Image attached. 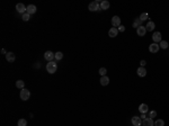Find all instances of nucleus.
Listing matches in <instances>:
<instances>
[{"instance_id": "obj_1", "label": "nucleus", "mask_w": 169, "mask_h": 126, "mask_svg": "<svg viewBox=\"0 0 169 126\" xmlns=\"http://www.w3.org/2000/svg\"><path fill=\"white\" fill-rule=\"evenodd\" d=\"M56 69H58V64H56L54 61H51V62H49V63L46 64V71L49 72V73H51V74L55 73Z\"/></svg>"}, {"instance_id": "obj_2", "label": "nucleus", "mask_w": 169, "mask_h": 126, "mask_svg": "<svg viewBox=\"0 0 169 126\" xmlns=\"http://www.w3.org/2000/svg\"><path fill=\"white\" fill-rule=\"evenodd\" d=\"M19 96H21V99L24 100V101H26V100L29 99V96H31V92H29V90H27V89H21V94H19Z\"/></svg>"}, {"instance_id": "obj_3", "label": "nucleus", "mask_w": 169, "mask_h": 126, "mask_svg": "<svg viewBox=\"0 0 169 126\" xmlns=\"http://www.w3.org/2000/svg\"><path fill=\"white\" fill-rule=\"evenodd\" d=\"M88 9L90 11H96V10H100V3L98 1H93V2L89 3L88 6Z\"/></svg>"}, {"instance_id": "obj_4", "label": "nucleus", "mask_w": 169, "mask_h": 126, "mask_svg": "<svg viewBox=\"0 0 169 126\" xmlns=\"http://www.w3.org/2000/svg\"><path fill=\"white\" fill-rule=\"evenodd\" d=\"M44 59L49 62L53 61V59H55V53L51 52V51H46V52L44 53Z\"/></svg>"}, {"instance_id": "obj_5", "label": "nucleus", "mask_w": 169, "mask_h": 126, "mask_svg": "<svg viewBox=\"0 0 169 126\" xmlns=\"http://www.w3.org/2000/svg\"><path fill=\"white\" fill-rule=\"evenodd\" d=\"M112 25H113V27H118L121 26V18L118 17V16H114L113 18H112Z\"/></svg>"}, {"instance_id": "obj_6", "label": "nucleus", "mask_w": 169, "mask_h": 126, "mask_svg": "<svg viewBox=\"0 0 169 126\" xmlns=\"http://www.w3.org/2000/svg\"><path fill=\"white\" fill-rule=\"evenodd\" d=\"M16 10H17L18 12H21V14H25L27 10V7H25L24 3H17V5H16Z\"/></svg>"}, {"instance_id": "obj_7", "label": "nucleus", "mask_w": 169, "mask_h": 126, "mask_svg": "<svg viewBox=\"0 0 169 126\" xmlns=\"http://www.w3.org/2000/svg\"><path fill=\"white\" fill-rule=\"evenodd\" d=\"M152 39L155 43H160L161 42V33L160 32H155L153 33V35H152Z\"/></svg>"}, {"instance_id": "obj_8", "label": "nucleus", "mask_w": 169, "mask_h": 126, "mask_svg": "<svg viewBox=\"0 0 169 126\" xmlns=\"http://www.w3.org/2000/svg\"><path fill=\"white\" fill-rule=\"evenodd\" d=\"M132 124H133V126H141L142 125V119L137 116H133L132 117Z\"/></svg>"}, {"instance_id": "obj_9", "label": "nucleus", "mask_w": 169, "mask_h": 126, "mask_svg": "<svg viewBox=\"0 0 169 126\" xmlns=\"http://www.w3.org/2000/svg\"><path fill=\"white\" fill-rule=\"evenodd\" d=\"M159 48H160V46H159L157 43H152V44H150V46H149V51L151 53H157L158 51H159Z\"/></svg>"}, {"instance_id": "obj_10", "label": "nucleus", "mask_w": 169, "mask_h": 126, "mask_svg": "<svg viewBox=\"0 0 169 126\" xmlns=\"http://www.w3.org/2000/svg\"><path fill=\"white\" fill-rule=\"evenodd\" d=\"M142 126H155V122L152 118H146L144 120H142Z\"/></svg>"}, {"instance_id": "obj_11", "label": "nucleus", "mask_w": 169, "mask_h": 126, "mask_svg": "<svg viewBox=\"0 0 169 126\" xmlns=\"http://www.w3.org/2000/svg\"><path fill=\"white\" fill-rule=\"evenodd\" d=\"M6 60L8 62H10V63H11V62H14L15 60H16V55H15L12 52H8L6 54Z\"/></svg>"}, {"instance_id": "obj_12", "label": "nucleus", "mask_w": 169, "mask_h": 126, "mask_svg": "<svg viewBox=\"0 0 169 126\" xmlns=\"http://www.w3.org/2000/svg\"><path fill=\"white\" fill-rule=\"evenodd\" d=\"M26 12H27V14H29V15L35 14V12H36V6H34V5H29V6H27Z\"/></svg>"}, {"instance_id": "obj_13", "label": "nucleus", "mask_w": 169, "mask_h": 126, "mask_svg": "<svg viewBox=\"0 0 169 126\" xmlns=\"http://www.w3.org/2000/svg\"><path fill=\"white\" fill-rule=\"evenodd\" d=\"M117 33H118V29L115 28V27H112L111 29L108 30V36L109 37H115V36H117Z\"/></svg>"}, {"instance_id": "obj_14", "label": "nucleus", "mask_w": 169, "mask_h": 126, "mask_svg": "<svg viewBox=\"0 0 169 126\" xmlns=\"http://www.w3.org/2000/svg\"><path fill=\"white\" fill-rule=\"evenodd\" d=\"M146 33H147V28L144 26H141V27H139L137 29V34L139 36H144L146 35Z\"/></svg>"}, {"instance_id": "obj_15", "label": "nucleus", "mask_w": 169, "mask_h": 126, "mask_svg": "<svg viewBox=\"0 0 169 126\" xmlns=\"http://www.w3.org/2000/svg\"><path fill=\"white\" fill-rule=\"evenodd\" d=\"M142 26V20H141L140 18H135L133 21V28H139V27Z\"/></svg>"}, {"instance_id": "obj_16", "label": "nucleus", "mask_w": 169, "mask_h": 126, "mask_svg": "<svg viewBox=\"0 0 169 126\" xmlns=\"http://www.w3.org/2000/svg\"><path fill=\"white\" fill-rule=\"evenodd\" d=\"M137 76L141 77V78H142V77H146L147 76V70L143 67H140L139 69H137Z\"/></svg>"}, {"instance_id": "obj_17", "label": "nucleus", "mask_w": 169, "mask_h": 126, "mask_svg": "<svg viewBox=\"0 0 169 126\" xmlns=\"http://www.w3.org/2000/svg\"><path fill=\"white\" fill-rule=\"evenodd\" d=\"M139 110L141 111V114H146L147 111L149 110L148 105H146V104H141V105L139 106Z\"/></svg>"}, {"instance_id": "obj_18", "label": "nucleus", "mask_w": 169, "mask_h": 126, "mask_svg": "<svg viewBox=\"0 0 169 126\" xmlns=\"http://www.w3.org/2000/svg\"><path fill=\"white\" fill-rule=\"evenodd\" d=\"M108 83H109V79H108V77L107 76H104V77H102L100 78V85L102 86H107Z\"/></svg>"}, {"instance_id": "obj_19", "label": "nucleus", "mask_w": 169, "mask_h": 126, "mask_svg": "<svg viewBox=\"0 0 169 126\" xmlns=\"http://www.w3.org/2000/svg\"><path fill=\"white\" fill-rule=\"evenodd\" d=\"M108 8H109V2H108V1L104 0V1L100 2V9H103V10H107Z\"/></svg>"}, {"instance_id": "obj_20", "label": "nucleus", "mask_w": 169, "mask_h": 126, "mask_svg": "<svg viewBox=\"0 0 169 126\" xmlns=\"http://www.w3.org/2000/svg\"><path fill=\"white\" fill-rule=\"evenodd\" d=\"M155 27H156V25H155V23H153V21H149L148 23V25H147V32H151V30H153L155 29Z\"/></svg>"}, {"instance_id": "obj_21", "label": "nucleus", "mask_w": 169, "mask_h": 126, "mask_svg": "<svg viewBox=\"0 0 169 126\" xmlns=\"http://www.w3.org/2000/svg\"><path fill=\"white\" fill-rule=\"evenodd\" d=\"M16 87L19 89H24L25 88V83H24L23 80H18V81H16Z\"/></svg>"}, {"instance_id": "obj_22", "label": "nucleus", "mask_w": 169, "mask_h": 126, "mask_svg": "<svg viewBox=\"0 0 169 126\" xmlns=\"http://www.w3.org/2000/svg\"><path fill=\"white\" fill-rule=\"evenodd\" d=\"M159 46H160V48H162V50H166V48H168L169 44L167 43L166 41H161V42H160V45H159Z\"/></svg>"}, {"instance_id": "obj_23", "label": "nucleus", "mask_w": 169, "mask_h": 126, "mask_svg": "<svg viewBox=\"0 0 169 126\" xmlns=\"http://www.w3.org/2000/svg\"><path fill=\"white\" fill-rule=\"evenodd\" d=\"M27 125V120L24 119V118H21V119L18 120L17 123V126H26Z\"/></svg>"}, {"instance_id": "obj_24", "label": "nucleus", "mask_w": 169, "mask_h": 126, "mask_svg": "<svg viewBox=\"0 0 169 126\" xmlns=\"http://www.w3.org/2000/svg\"><path fill=\"white\" fill-rule=\"evenodd\" d=\"M29 18H31V15H29V14H27V12L23 14V16H21V19H23L24 21H28Z\"/></svg>"}, {"instance_id": "obj_25", "label": "nucleus", "mask_w": 169, "mask_h": 126, "mask_svg": "<svg viewBox=\"0 0 169 126\" xmlns=\"http://www.w3.org/2000/svg\"><path fill=\"white\" fill-rule=\"evenodd\" d=\"M139 18H140L142 21H144V20H147V19L149 18V15L147 14V12H143V14H141V15H140V17H139Z\"/></svg>"}, {"instance_id": "obj_26", "label": "nucleus", "mask_w": 169, "mask_h": 126, "mask_svg": "<svg viewBox=\"0 0 169 126\" xmlns=\"http://www.w3.org/2000/svg\"><path fill=\"white\" fill-rule=\"evenodd\" d=\"M62 58H63V53L62 52H56L55 53V60L60 61V60H62Z\"/></svg>"}, {"instance_id": "obj_27", "label": "nucleus", "mask_w": 169, "mask_h": 126, "mask_svg": "<svg viewBox=\"0 0 169 126\" xmlns=\"http://www.w3.org/2000/svg\"><path fill=\"white\" fill-rule=\"evenodd\" d=\"M106 72H107V70H106V68H100V69H99V74H100L102 77L106 76Z\"/></svg>"}, {"instance_id": "obj_28", "label": "nucleus", "mask_w": 169, "mask_h": 126, "mask_svg": "<svg viewBox=\"0 0 169 126\" xmlns=\"http://www.w3.org/2000/svg\"><path fill=\"white\" fill-rule=\"evenodd\" d=\"M165 125V122L162 119H158L155 122V126H163Z\"/></svg>"}, {"instance_id": "obj_29", "label": "nucleus", "mask_w": 169, "mask_h": 126, "mask_svg": "<svg viewBox=\"0 0 169 126\" xmlns=\"http://www.w3.org/2000/svg\"><path fill=\"white\" fill-rule=\"evenodd\" d=\"M156 116H157V111L156 110H151L149 113V117L150 118H153V117H156Z\"/></svg>"}, {"instance_id": "obj_30", "label": "nucleus", "mask_w": 169, "mask_h": 126, "mask_svg": "<svg viewBox=\"0 0 169 126\" xmlns=\"http://www.w3.org/2000/svg\"><path fill=\"white\" fill-rule=\"evenodd\" d=\"M117 29H118V32H124V30H125V27L121 25V26H118V28H117Z\"/></svg>"}, {"instance_id": "obj_31", "label": "nucleus", "mask_w": 169, "mask_h": 126, "mask_svg": "<svg viewBox=\"0 0 169 126\" xmlns=\"http://www.w3.org/2000/svg\"><path fill=\"white\" fill-rule=\"evenodd\" d=\"M140 64H141V67H143V68H144V65H146V64H147V62H146V61H144V60H142V61H141V62H140Z\"/></svg>"}, {"instance_id": "obj_32", "label": "nucleus", "mask_w": 169, "mask_h": 126, "mask_svg": "<svg viewBox=\"0 0 169 126\" xmlns=\"http://www.w3.org/2000/svg\"><path fill=\"white\" fill-rule=\"evenodd\" d=\"M141 119H142V120H144V119H146V118H147V116H146V114H142V115H141Z\"/></svg>"}, {"instance_id": "obj_33", "label": "nucleus", "mask_w": 169, "mask_h": 126, "mask_svg": "<svg viewBox=\"0 0 169 126\" xmlns=\"http://www.w3.org/2000/svg\"><path fill=\"white\" fill-rule=\"evenodd\" d=\"M1 53H2V54H7V53H6V51L3 50V48H2V50H1Z\"/></svg>"}]
</instances>
